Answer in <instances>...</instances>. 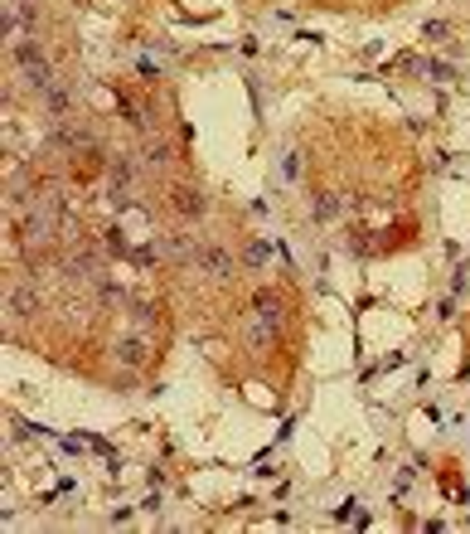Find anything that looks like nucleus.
<instances>
[{
  "instance_id": "obj_1",
  "label": "nucleus",
  "mask_w": 470,
  "mask_h": 534,
  "mask_svg": "<svg viewBox=\"0 0 470 534\" xmlns=\"http://www.w3.org/2000/svg\"><path fill=\"white\" fill-rule=\"evenodd\" d=\"M194 267H199L204 277H213V282H228V277L238 272V258H233L228 248H218V243H199V248H194Z\"/></svg>"
},
{
  "instance_id": "obj_2",
  "label": "nucleus",
  "mask_w": 470,
  "mask_h": 534,
  "mask_svg": "<svg viewBox=\"0 0 470 534\" xmlns=\"http://www.w3.org/2000/svg\"><path fill=\"white\" fill-rule=\"evenodd\" d=\"M277 340H282V325H272V320H262V316H252L248 330H243V345H248L252 355H267Z\"/></svg>"
},
{
  "instance_id": "obj_3",
  "label": "nucleus",
  "mask_w": 470,
  "mask_h": 534,
  "mask_svg": "<svg viewBox=\"0 0 470 534\" xmlns=\"http://www.w3.org/2000/svg\"><path fill=\"white\" fill-rule=\"evenodd\" d=\"M5 311L10 316H34L39 311V292L34 287H10L5 292Z\"/></svg>"
},
{
  "instance_id": "obj_4",
  "label": "nucleus",
  "mask_w": 470,
  "mask_h": 534,
  "mask_svg": "<svg viewBox=\"0 0 470 534\" xmlns=\"http://www.w3.org/2000/svg\"><path fill=\"white\" fill-rule=\"evenodd\" d=\"M175 209L185 214V218H199V214L209 209V195H204L199 185H180V190H175Z\"/></svg>"
},
{
  "instance_id": "obj_5",
  "label": "nucleus",
  "mask_w": 470,
  "mask_h": 534,
  "mask_svg": "<svg viewBox=\"0 0 470 534\" xmlns=\"http://www.w3.org/2000/svg\"><path fill=\"white\" fill-rule=\"evenodd\" d=\"M112 355H116V359H121V364H131V369H136V364H146V359H151V350H146V340H141V335H121V340H116V350H112Z\"/></svg>"
},
{
  "instance_id": "obj_6",
  "label": "nucleus",
  "mask_w": 470,
  "mask_h": 534,
  "mask_svg": "<svg viewBox=\"0 0 470 534\" xmlns=\"http://www.w3.org/2000/svg\"><path fill=\"white\" fill-rule=\"evenodd\" d=\"M340 209H344V200H340L335 190H320V195L310 200V218H315V223H330V218H340Z\"/></svg>"
},
{
  "instance_id": "obj_7",
  "label": "nucleus",
  "mask_w": 470,
  "mask_h": 534,
  "mask_svg": "<svg viewBox=\"0 0 470 534\" xmlns=\"http://www.w3.org/2000/svg\"><path fill=\"white\" fill-rule=\"evenodd\" d=\"M10 59H15V68H29V64H44V49H39V39H15Z\"/></svg>"
},
{
  "instance_id": "obj_8",
  "label": "nucleus",
  "mask_w": 470,
  "mask_h": 534,
  "mask_svg": "<svg viewBox=\"0 0 470 534\" xmlns=\"http://www.w3.org/2000/svg\"><path fill=\"white\" fill-rule=\"evenodd\" d=\"M20 73H24V83H29V88H39V93L59 88V73H54L49 64H29V68H20Z\"/></svg>"
},
{
  "instance_id": "obj_9",
  "label": "nucleus",
  "mask_w": 470,
  "mask_h": 534,
  "mask_svg": "<svg viewBox=\"0 0 470 534\" xmlns=\"http://www.w3.org/2000/svg\"><path fill=\"white\" fill-rule=\"evenodd\" d=\"M252 311L262 320H272V325H282V297H277V292H257V297H252Z\"/></svg>"
},
{
  "instance_id": "obj_10",
  "label": "nucleus",
  "mask_w": 470,
  "mask_h": 534,
  "mask_svg": "<svg viewBox=\"0 0 470 534\" xmlns=\"http://www.w3.org/2000/svg\"><path fill=\"white\" fill-rule=\"evenodd\" d=\"M44 107H49V121H54V126L68 121V93H63V88H49V93H44Z\"/></svg>"
},
{
  "instance_id": "obj_11",
  "label": "nucleus",
  "mask_w": 470,
  "mask_h": 534,
  "mask_svg": "<svg viewBox=\"0 0 470 534\" xmlns=\"http://www.w3.org/2000/svg\"><path fill=\"white\" fill-rule=\"evenodd\" d=\"M160 248H165V258H185L189 238H185V233H170V238H160Z\"/></svg>"
},
{
  "instance_id": "obj_12",
  "label": "nucleus",
  "mask_w": 470,
  "mask_h": 534,
  "mask_svg": "<svg viewBox=\"0 0 470 534\" xmlns=\"http://www.w3.org/2000/svg\"><path fill=\"white\" fill-rule=\"evenodd\" d=\"M243 262H248V267H262V262H267V243H248V248H243Z\"/></svg>"
},
{
  "instance_id": "obj_13",
  "label": "nucleus",
  "mask_w": 470,
  "mask_h": 534,
  "mask_svg": "<svg viewBox=\"0 0 470 534\" xmlns=\"http://www.w3.org/2000/svg\"><path fill=\"white\" fill-rule=\"evenodd\" d=\"M146 161H151V165H165V161H170V146H165V141H151V146H146Z\"/></svg>"
},
{
  "instance_id": "obj_14",
  "label": "nucleus",
  "mask_w": 470,
  "mask_h": 534,
  "mask_svg": "<svg viewBox=\"0 0 470 534\" xmlns=\"http://www.w3.org/2000/svg\"><path fill=\"white\" fill-rule=\"evenodd\" d=\"M282 175H286V180H296V175H301V161H296V151H286V156H282Z\"/></svg>"
},
{
  "instance_id": "obj_15",
  "label": "nucleus",
  "mask_w": 470,
  "mask_h": 534,
  "mask_svg": "<svg viewBox=\"0 0 470 534\" xmlns=\"http://www.w3.org/2000/svg\"><path fill=\"white\" fill-rule=\"evenodd\" d=\"M107 248H112V253H126V243H121V233H116V228H107Z\"/></svg>"
},
{
  "instance_id": "obj_16",
  "label": "nucleus",
  "mask_w": 470,
  "mask_h": 534,
  "mask_svg": "<svg viewBox=\"0 0 470 534\" xmlns=\"http://www.w3.org/2000/svg\"><path fill=\"white\" fill-rule=\"evenodd\" d=\"M131 262H136V267H151V262H156V253H151V248H141V253H131Z\"/></svg>"
}]
</instances>
